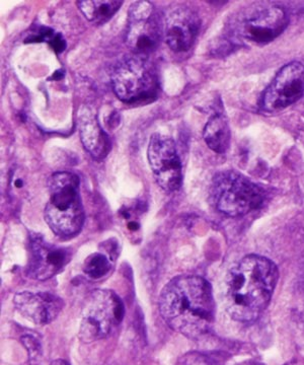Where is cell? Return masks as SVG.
<instances>
[{"mask_svg":"<svg viewBox=\"0 0 304 365\" xmlns=\"http://www.w3.org/2000/svg\"><path fill=\"white\" fill-rule=\"evenodd\" d=\"M159 311L172 330L196 339L207 333L214 321L211 285L200 276H178L162 289Z\"/></svg>","mask_w":304,"mask_h":365,"instance_id":"1","label":"cell"},{"mask_svg":"<svg viewBox=\"0 0 304 365\" xmlns=\"http://www.w3.org/2000/svg\"><path fill=\"white\" fill-rule=\"evenodd\" d=\"M279 272L265 257L250 255L229 270L226 278V309L241 323L258 319L269 306Z\"/></svg>","mask_w":304,"mask_h":365,"instance_id":"2","label":"cell"},{"mask_svg":"<svg viewBox=\"0 0 304 365\" xmlns=\"http://www.w3.org/2000/svg\"><path fill=\"white\" fill-rule=\"evenodd\" d=\"M50 199L45 208V220L60 237H74L85 222L80 196V179L73 173H55L50 177Z\"/></svg>","mask_w":304,"mask_h":365,"instance_id":"3","label":"cell"},{"mask_svg":"<svg viewBox=\"0 0 304 365\" xmlns=\"http://www.w3.org/2000/svg\"><path fill=\"white\" fill-rule=\"evenodd\" d=\"M286 11L275 4H257L234 16L229 36L239 42L268 44L279 37L288 26Z\"/></svg>","mask_w":304,"mask_h":365,"instance_id":"4","label":"cell"},{"mask_svg":"<svg viewBox=\"0 0 304 365\" xmlns=\"http://www.w3.org/2000/svg\"><path fill=\"white\" fill-rule=\"evenodd\" d=\"M212 195L220 212L231 217L260 208L265 197L260 187L234 170L219 173L214 178Z\"/></svg>","mask_w":304,"mask_h":365,"instance_id":"5","label":"cell"},{"mask_svg":"<svg viewBox=\"0 0 304 365\" xmlns=\"http://www.w3.org/2000/svg\"><path fill=\"white\" fill-rule=\"evenodd\" d=\"M112 90L124 103L133 104L154 98L159 90L157 71L145 57H127L112 73Z\"/></svg>","mask_w":304,"mask_h":365,"instance_id":"6","label":"cell"},{"mask_svg":"<svg viewBox=\"0 0 304 365\" xmlns=\"http://www.w3.org/2000/svg\"><path fill=\"white\" fill-rule=\"evenodd\" d=\"M124 314L123 302L115 292H93L83 309L78 338L83 343L105 339L120 325Z\"/></svg>","mask_w":304,"mask_h":365,"instance_id":"7","label":"cell"},{"mask_svg":"<svg viewBox=\"0 0 304 365\" xmlns=\"http://www.w3.org/2000/svg\"><path fill=\"white\" fill-rule=\"evenodd\" d=\"M164 38V21L148 1H136L129 9L126 44L138 56L145 57L159 48Z\"/></svg>","mask_w":304,"mask_h":365,"instance_id":"8","label":"cell"},{"mask_svg":"<svg viewBox=\"0 0 304 365\" xmlns=\"http://www.w3.org/2000/svg\"><path fill=\"white\" fill-rule=\"evenodd\" d=\"M148 160L155 181L169 193L178 191L182 185V163L176 144L171 137L153 134L147 150Z\"/></svg>","mask_w":304,"mask_h":365,"instance_id":"9","label":"cell"},{"mask_svg":"<svg viewBox=\"0 0 304 365\" xmlns=\"http://www.w3.org/2000/svg\"><path fill=\"white\" fill-rule=\"evenodd\" d=\"M304 95V66L291 62L282 67L262 98L263 108L268 112L281 111L295 104Z\"/></svg>","mask_w":304,"mask_h":365,"instance_id":"10","label":"cell"},{"mask_svg":"<svg viewBox=\"0 0 304 365\" xmlns=\"http://www.w3.org/2000/svg\"><path fill=\"white\" fill-rule=\"evenodd\" d=\"M200 19L190 7L176 6L167 11L164 20V38L172 50L187 51L195 42Z\"/></svg>","mask_w":304,"mask_h":365,"instance_id":"11","label":"cell"},{"mask_svg":"<svg viewBox=\"0 0 304 365\" xmlns=\"http://www.w3.org/2000/svg\"><path fill=\"white\" fill-rule=\"evenodd\" d=\"M70 256L66 249L53 246L39 235H31V258L28 275L33 279L53 277L68 263Z\"/></svg>","mask_w":304,"mask_h":365,"instance_id":"12","label":"cell"},{"mask_svg":"<svg viewBox=\"0 0 304 365\" xmlns=\"http://www.w3.org/2000/svg\"><path fill=\"white\" fill-rule=\"evenodd\" d=\"M14 304L23 318L36 325L51 323L63 309V300L50 292H19L14 295Z\"/></svg>","mask_w":304,"mask_h":365,"instance_id":"13","label":"cell"},{"mask_svg":"<svg viewBox=\"0 0 304 365\" xmlns=\"http://www.w3.org/2000/svg\"><path fill=\"white\" fill-rule=\"evenodd\" d=\"M80 132L83 146L95 160H100L107 157L111 150L109 136L103 130L97 118L92 113L81 114Z\"/></svg>","mask_w":304,"mask_h":365,"instance_id":"14","label":"cell"},{"mask_svg":"<svg viewBox=\"0 0 304 365\" xmlns=\"http://www.w3.org/2000/svg\"><path fill=\"white\" fill-rule=\"evenodd\" d=\"M231 132L229 122L222 115L210 118L204 128V140L210 150L217 153H224L231 144Z\"/></svg>","mask_w":304,"mask_h":365,"instance_id":"15","label":"cell"},{"mask_svg":"<svg viewBox=\"0 0 304 365\" xmlns=\"http://www.w3.org/2000/svg\"><path fill=\"white\" fill-rule=\"evenodd\" d=\"M122 4L123 2L118 0H85L78 1L76 4L86 20L97 25H104L119 11Z\"/></svg>","mask_w":304,"mask_h":365,"instance_id":"16","label":"cell"},{"mask_svg":"<svg viewBox=\"0 0 304 365\" xmlns=\"http://www.w3.org/2000/svg\"><path fill=\"white\" fill-rule=\"evenodd\" d=\"M110 270H111V260L106 255L102 253L90 255L83 264V272L93 279L104 277Z\"/></svg>","mask_w":304,"mask_h":365,"instance_id":"17","label":"cell"},{"mask_svg":"<svg viewBox=\"0 0 304 365\" xmlns=\"http://www.w3.org/2000/svg\"><path fill=\"white\" fill-rule=\"evenodd\" d=\"M21 341L28 352V365H41L43 360V350L40 341L32 335H23Z\"/></svg>","mask_w":304,"mask_h":365,"instance_id":"18","label":"cell"},{"mask_svg":"<svg viewBox=\"0 0 304 365\" xmlns=\"http://www.w3.org/2000/svg\"><path fill=\"white\" fill-rule=\"evenodd\" d=\"M50 45L52 46V48L57 53H60L63 51L65 49V41L63 40L61 35L59 34H56V36L52 39L51 42H50Z\"/></svg>","mask_w":304,"mask_h":365,"instance_id":"19","label":"cell"},{"mask_svg":"<svg viewBox=\"0 0 304 365\" xmlns=\"http://www.w3.org/2000/svg\"><path fill=\"white\" fill-rule=\"evenodd\" d=\"M50 365H70L68 362L65 361V360L57 359L54 360L53 362H51Z\"/></svg>","mask_w":304,"mask_h":365,"instance_id":"20","label":"cell"}]
</instances>
